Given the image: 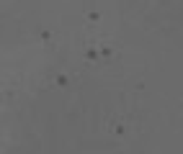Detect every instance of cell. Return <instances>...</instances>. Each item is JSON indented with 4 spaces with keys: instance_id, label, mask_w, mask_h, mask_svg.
<instances>
[{
    "instance_id": "1",
    "label": "cell",
    "mask_w": 183,
    "mask_h": 154,
    "mask_svg": "<svg viewBox=\"0 0 183 154\" xmlns=\"http://www.w3.org/2000/svg\"><path fill=\"white\" fill-rule=\"evenodd\" d=\"M85 57H88V62H98L101 54H98V49H88V52H85Z\"/></svg>"
},
{
    "instance_id": "2",
    "label": "cell",
    "mask_w": 183,
    "mask_h": 154,
    "mask_svg": "<svg viewBox=\"0 0 183 154\" xmlns=\"http://www.w3.org/2000/svg\"><path fill=\"white\" fill-rule=\"evenodd\" d=\"M54 85L64 87V85H67V75H57V77H54Z\"/></svg>"
},
{
    "instance_id": "3",
    "label": "cell",
    "mask_w": 183,
    "mask_h": 154,
    "mask_svg": "<svg viewBox=\"0 0 183 154\" xmlns=\"http://www.w3.org/2000/svg\"><path fill=\"white\" fill-rule=\"evenodd\" d=\"M88 21H93V23H95V21H101V13H98V10H90V13H88Z\"/></svg>"
}]
</instances>
